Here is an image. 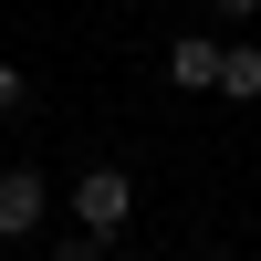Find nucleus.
<instances>
[{
  "mask_svg": "<svg viewBox=\"0 0 261 261\" xmlns=\"http://www.w3.org/2000/svg\"><path fill=\"white\" fill-rule=\"evenodd\" d=\"M125 209H136L125 167H84V178H73V230H84V241H115V230H125Z\"/></svg>",
  "mask_w": 261,
  "mask_h": 261,
  "instance_id": "f257e3e1",
  "label": "nucleus"
},
{
  "mask_svg": "<svg viewBox=\"0 0 261 261\" xmlns=\"http://www.w3.org/2000/svg\"><path fill=\"white\" fill-rule=\"evenodd\" d=\"M42 209H53V188H42V167H0V241H21V230H42Z\"/></svg>",
  "mask_w": 261,
  "mask_h": 261,
  "instance_id": "f03ea898",
  "label": "nucleus"
},
{
  "mask_svg": "<svg viewBox=\"0 0 261 261\" xmlns=\"http://www.w3.org/2000/svg\"><path fill=\"white\" fill-rule=\"evenodd\" d=\"M167 84H188V94H220V42H167Z\"/></svg>",
  "mask_w": 261,
  "mask_h": 261,
  "instance_id": "7ed1b4c3",
  "label": "nucleus"
},
{
  "mask_svg": "<svg viewBox=\"0 0 261 261\" xmlns=\"http://www.w3.org/2000/svg\"><path fill=\"white\" fill-rule=\"evenodd\" d=\"M220 94H261V42H230V53H220Z\"/></svg>",
  "mask_w": 261,
  "mask_h": 261,
  "instance_id": "20e7f679",
  "label": "nucleus"
},
{
  "mask_svg": "<svg viewBox=\"0 0 261 261\" xmlns=\"http://www.w3.org/2000/svg\"><path fill=\"white\" fill-rule=\"evenodd\" d=\"M21 94H32V84H21L11 63H0V115H21Z\"/></svg>",
  "mask_w": 261,
  "mask_h": 261,
  "instance_id": "39448f33",
  "label": "nucleus"
},
{
  "mask_svg": "<svg viewBox=\"0 0 261 261\" xmlns=\"http://www.w3.org/2000/svg\"><path fill=\"white\" fill-rule=\"evenodd\" d=\"M209 261H230V251H209Z\"/></svg>",
  "mask_w": 261,
  "mask_h": 261,
  "instance_id": "423d86ee",
  "label": "nucleus"
}]
</instances>
